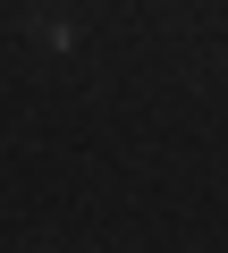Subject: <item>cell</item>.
I'll list each match as a JSON object with an SVG mask.
<instances>
[{
  "label": "cell",
  "mask_w": 228,
  "mask_h": 253,
  "mask_svg": "<svg viewBox=\"0 0 228 253\" xmlns=\"http://www.w3.org/2000/svg\"><path fill=\"white\" fill-rule=\"evenodd\" d=\"M26 34H34L43 51H76V17H59V9H34V17H26Z\"/></svg>",
  "instance_id": "6da1fadb"
}]
</instances>
